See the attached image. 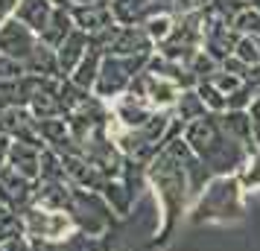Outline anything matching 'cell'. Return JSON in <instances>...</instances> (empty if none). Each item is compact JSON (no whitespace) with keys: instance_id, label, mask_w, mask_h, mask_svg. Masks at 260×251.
<instances>
[{"instance_id":"cell-22","label":"cell","mask_w":260,"mask_h":251,"mask_svg":"<svg viewBox=\"0 0 260 251\" xmlns=\"http://www.w3.org/2000/svg\"><path fill=\"white\" fill-rule=\"evenodd\" d=\"M237 61H243L246 67H260V38H251V35H240L234 44V53H231Z\"/></svg>"},{"instance_id":"cell-8","label":"cell","mask_w":260,"mask_h":251,"mask_svg":"<svg viewBox=\"0 0 260 251\" xmlns=\"http://www.w3.org/2000/svg\"><path fill=\"white\" fill-rule=\"evenodd\" d=\"M106 53L111 56H126V59H152L155 44L143 32V26H114L106 41Z\"/></svg>"},{"instance_id":"cell-24","label":"cell","mask_w":260,"mask_h":251,"mask_svg":"<svg viewBox=\"0 0 260 251\" xmlns=\"http://www.w3.org/2000/svg\"><path fill=\"white\" fill-rule=\"evenodd\" d=\"M0 251H32V239L24 234H15V237L0 239Z\"/></svg>"},{"instance_id":"cell-5","label":"cell","mask_w":260,"mask_h":251,"mask_svg":"<svg viewBox=\"0 0 260 251\" xmlns=\"http://www.w3.org/2000/svg\"><path fill=\"white\" fill-rule=\"evenodd\" d=\"M149 59H126V56H111L106 53V59L100 64V76L91 94L100 96L103 102H114L117 96H123L132 88V82L146 70Z\"/></svg>"},{"instance_id":"cell-11","label":"cell","mask_w":260,"mask_h":251,"mask_svg":"<svg viewBox=\"0 0 260 251\" xmlns=\"http://www.w3.org/2000/svg\"><path fill=\"white\" fill-rule=\"evenodd\" d=\"M32 202H36V184L21 178L12 167L0 169V204L12 213H21Z\"/></svg>"},{"instance_id":"cell-20","label":"cell","mask_w":260,"mask_h":251,"mask_svg":"<svg viewBox=\"0 0 260 251\" xmlns=\"http://www.w3.org/2000/svg\"><path fill=\"white\" fill-rule=\"evenodd\" d=\"M59 251H114V231H108L103 237H88L82 231H76Z\"/></svg>"},{"instance_id":"cell-3","label":"cell","mask_w":260,"mask_h":251,"mask_svg":"<svg viewBox=\"0 0 260 251\" xmlns=\"http://www.w3.org/2000/svg\"><path fill=\"white\" fill-rule=\"evenodd\" d=\"M246 193L237 175H213L190 204V225H237L246 219Z\"/></svg>"},{"instance_id":"cell-1","label":"cell","mask_w":260,"mask_h":251,"mask_svg":"<svg viewBox=\"0 0 260 251\" xmlns=\"http://www.w3.org/2000/svg\"><path fill=\"white\" fill-rule=\"evenodd\" d=\"M143 178H146V190L152 193L155 216H158V225H155V234L149 239V248L161 251L167 245V239L173 237V231L178 228V222L187 219L193 199L199 196L202 187L213 175L202 167V161L190 152V146L184 144V137L178 132L143 167Z\"/></svg>"},{"instance_id":"cell-6","label":"cell","mask_w":260,"mask_h":251,"mask_svg":"<svg viewBox=\"0 0 260 251\" xmlns=\"http://www.w3.org/2000/svg\"><path fill=\"white\" fill-rule=\"evenodd\" d=\"M38 47H41V35H36L15 15L0 24V56H6V59L18 61L21 67H26L32 61V56L38 53Z\"/></svg>"},{"instance_id":"cell-25","label":"cell","mask_w":260,"mask_h":251,"mask_svg":"<svg viewBox=\"0 0 260 251\" xmlns=\"http://www.w3.org/2000/svg\"><path fill=\"white\" fill-rule=\"evenodd\" d=\"M9 146H12V137L0 129V169L6 167V155H9Z\"/></svg>"},{"instance_id":"cell-10","label":"cell","mask_w":260,"mask_h":251,"mask_svg":"<svg viewBox=\"0 0 260 251\" xmlns=\"http://www.w3.org/2000/svg\"><path fill=\"white\" fill-rule=\"evenodd\" d=\"M108 108H111V126H117V129H141L158 114L143 96L132 94V91L117 96L114 102H108Z\"/></svg>"},{"instance_id":"cell-28","label":"cell","mask_w":260,"mask_h":251,"mask_svg":"<svg viewBox=\"0 0 260 251\" xmlns=\"http://www.w3.org/2000/svg\"><path fill=\"white\" fill-rule=\"evenodd\" d=\"M50 3H53L56 9H71V6L76 3V0H50Z\"/></svg>"},{"instance_id":"cell-21","label":"cell","mask_w":260,"mask_h":251,"mask_svg":"<svg viewBox=\"0 0 260 251\" xmlns=\"http://www.w3.org/2000/svg\"><path fill=\"white\" fill-rule=\"evenodd\" d=\"M231 29H234L237 35L260 38V9H254V6L237 9V12L231 15Z\"/></svg>"},{"instance_id":"cell-15","label":"cell","mask_w":260,"mask_h":251,"mask_svg":"<svg viewBox=\"0 0 260 251\" xmlns=\"http://www.w3.org/2000/svg\"><path fill=\"white\" fill-rule=\"evenodd\" d=\"M56 12V6L50 3V0H18V9H15V18L26 24L36 35H41L44 29H47L50 18Z\"/></svg>"},{"instance_id":"cell-19","label":"cell","mask_w":260,"mask_h":251,"mask_svg":"<svg viewBox=\"0 0 260 251\" xmlns=\"http://www.w3.org/2000/svg\"><path fill=\"white\" fill-rule=\"evenodd\" d=\"M234 175L246 196H260V149L248 152L246 161L240 164V169H237Z\"/></svg>"},{"instance_id":"cell-26","label":"cell","mask_w":260,"mask_h":251,"mask_svg":"<svg viewBox=\"0 0 260 251\" xmlns=\"http://www.w3.org/2000/svg\"><path fill=\"white\" fill-rule=\"evenodd\" d=\"M15 9H18V0H0V24L9 21L15 15Z\"/></svg>"},{"instance_id":"cell-18","label":"cell","mask_w":260,"mask_h":251,"mask_svg":"<svg viewBox=\"0 0 260 251\" xmlns=\"http://www.w3.org/2000/svg\"><path fill=\"white\" fill-rule=\"evenodd\" d=\"M208 114V108H205V102H202V96L196 94V88H187V91H181V96H178L176 108H173V117L184 126V123H193V120H199Z\"/></svg>"},{"instance_id":"cell-13","label":"cell","mask_w":260,"mask_h":251,"mask_svg":"<svg viewBox=\"0 0 260 251\" xmlns=\"http://www.w3.org/2000/svg\"><path fill=\"white\" fill-rule=\"evenodd\" d=\"M103 59H106V47H103L96 38H91V47H88V53L82 56V61L76 64V70L71 73L68 82H73L79 91H85V94H91L94 85H96V76H100V64H103Z\"/></svg>"},{"instance_id":"cell-23","label":"cell","mask_w":260,"mask_h":251,"mask_svg":"<svg viewBox=\"0 0 260 251\" xmlns=\"http://www.w3.org/2000/svg\"><path fill=\"white\" fill-rule=\"evenodd\" d=\"M246 114H248V123H251V134H254V146H260V94L248 102L246 108Z\"/></svg>"},{"instance_id":"cell-12","label":"cell","mask_w":260,"mask_h":251,"mask_svg":"<svg viewBox=\"0 0 260 251\" xmlns=\"http://www.w3.org/2000/svg\"><path fill=\"white\" fill-rule=\"evenodd\" d=\"M41 152H44V146H38V144L12 140L9 155H6V167H12L21 178L38 184V178H41Z\"/></svg>"},{"instance_id":"cell-4","label":"cell","mask_w":260,"mask_h":251,"mask_svg":"<svg viewBox=\"0 0 260 251\" xmlns=\"http://www.w3.org/2000/svg\"><path fill=\"white\" fill-rule=\"evenodd\" d=\"M21 228L24 237L32 242H44V245H64L68 239L76 234V222L68 210H56V207H44V204H29L21 210Z\"/></svg>"},{"instance_id":"cell-27","label":"cell","mask_w":260,"mask_h":251,"mask_svg":"<svg viewBox=\"0 0 260 251\" xmlns=\"http://www.w3.org/2000/svg\"><path fill=\"white\" fill-rule=\"evenodd\" d=\"M61 245H44V242H32V251H59Z\"/></svg>"},{"instance_id":"cell-14","label":"cell","mask_w":260,"mask_h":251,"mask_svg":"<svg viewBox=\"0 0 260 251\" xmlns=\"http://www.w3.org/2000/svg\"><path fill=\"white\" fill-rule=\"evenodd\" d=\"M88 47H91V38L85 35L82 29H73L71 35L56 47V59H59L61 79H71V73L76 70V64L82 61V56L88 53Z\"/></svg>"},{"instance_id":"cell-17","label":"cell","mask_w":260,"mask_h":251,"mask_svg":"<svg viewBox=\"0 0 260 251\" xmlns=\"http://www.w3.org/2000/svg\"><path fill=\"white\" fill-rule=\"evenodd\" d=\"M143 32L152 38V44H164L167 38L173 35V29H176V15L170 12V9H158L155 15H149L146 21H143Z\"/></svg>"},{"instance_id":"cell-16","label":"cell","mask_w":260,"mask_h":251,"mask_svg":"<svg viewBox=\"0 0 260 251\" xmlns=\"http://www.w3.org/2000/svg\"><path fill=\"white\" fill-rule=\"evenodd\" d=\"M73 29H76V26H73L71 9H56V12H53V18H50L47 29L41 32V41H44L47 47H53V50H56V47L61 44V41H64V38L71 35Z\"/></svg>"},{"instance_id":"cell-7","label":"cell","mask_w":260,"mask_h":251,"mask_svg":"<svg viewBox=\"0 0 260 251\" xmlns=\"http://www.w3.org/2000/svg\"><path fill=\"white\" fill-rule=\"evenodd\" d=\"M129 91L143 96L155 111H173L184 88H181L176 79H170V76H161V73H155V70H143L141 76L132 82Z\"/></svg>"},{"instance_id":"cell-2","label":"cell","mask_w":260,"mask_h":251,"mask_svg":"<svg viewBox=\"0 0 260 251\" xmlns=\"http://www.w3.org/2000/svg\"><path fill=\"white\" fill-rule=\"evenodd\" d=\"M181 137L211 175H234L248 155L246 146L225 129L222 117L211 114V111L193 123H184Z\"/></svg>"},{"instance_id":"cell-9","label":"cell","mask_w":260,"mask_h":251,"mask_svg":"<svg viewBox=\"0 0 260 251\" xmlns=\"http://www.w3.org/2000/svg\"><path fill=\"white\" fill-rule=\"evenodd\" d=\"M71 18H73V26L82 29L88 38H103L117 26L108 3H73Z\"/></svg>"}]
</instances>
